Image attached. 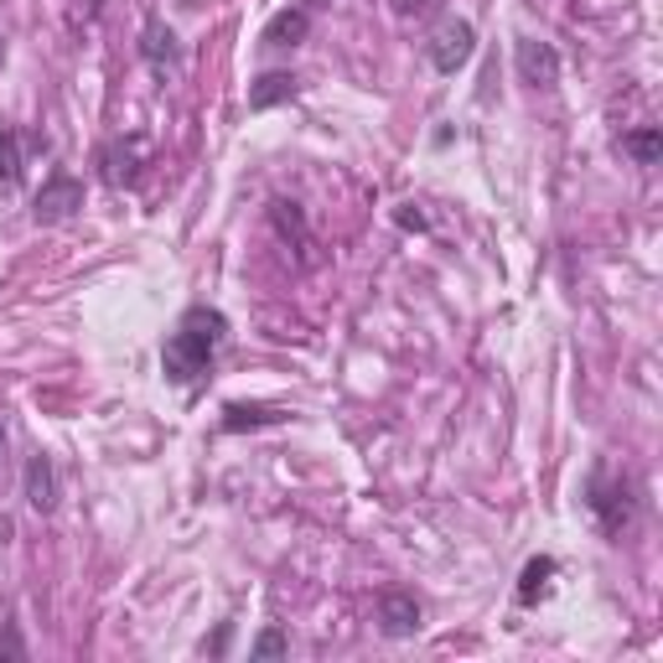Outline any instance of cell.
Segmentation results:
<instances>
[{
    "instance_id": "obj_5",
    "label": "cell",
    "mask_w": 663,
    "mask_h": 663,
    "mask_svg": "<svg viewBox=\"0 0 663 663\" xmlns=\"http://www.w3.org/2000/svg\"><path fill=\"white\" fill-rule=\"evenodd\" d=\"M513 62H518V78L534 83V89H555V83H560V52L550 42L524 37V42L513 47Z\"/></svg>"
},
{
    "instance_id": "obj_10",
    "label": "cell",
    "mask_w": 663,
    "mask_h": 663,
    "mask_svg": "<svg viewBox=\"0 0 663 663\" xmlns=\"http://www.w3.org/2000/svg\"><path fill=\"white\" fill-rule=\"evenodd\" d=\"M140 52H146V62L151 68H177L181 62V47H177V31L161 27V21H146V42H140Z\"/></svg>"
},
{
    "instance_id": "obj_3",
    "label": "cell",
    "mask_w": 663,
    "mask_h": 663,
    "mask_svg": "<svg viewBox=\"0 0 663 663\" xmlns=\"http://www.w3.org/2000/svg\"><path fill=\"white\" fill-rule=\"evenodd\" d=\"M78 208H83V181L58 171V177L37 192V208L31 212H37V224H62V218H73Z\"/></svg>"
},
{
    "instance_id": "obj_7",
    "label": "cell",
    "mask_w": 663,
    "mask_h": 663,
    "mask_svg": "<svg viewBox=\"0 0 663 663\" xmlns=\"http://www.w3.org/2000/svg\"><path fill=\"white\" fill-rule=\"evenodd\" d=\"M378 627H384V637L420 633V602L405 596V591H384V596H378Z\"/></svg>"
},
{
    "instance_id": "obj_16",
    "label": "cell",
    "mask_w": 663,
    "mask_h": 663,
    "mask_svg": "<svg viewBox=\"0 0 663 663\" xmlns=\"http://www.w3.org/2000/svg\"><path fill=\"white\" fill-rule=\"evenodd\" d=\"M249 653H255V659H280V653H290V643L280 633H265V637L249 643Z\"/></svg>"
},
{
    "instance_id": "obj_15",
    "label": "cell",
    "mask_w": 663,
    "mask_h": 663,
    "mask_svg": "<svg viewBox=\"0 0 663 663\" xmlns=\"http://www.w3.org/2000/svg\"><path fill=\"white\" fill-rule=\"evenodd\" d=\"M622 151L633 156L637 166H653V161H659V151H663V136H659V130H653V125H643L637 136H627V140H622Z\"/></svg>"
},
{
    "instance_id": "obj_6",
    "label": "cell",
    "mask_w": 663,
    "mask_h": 663,
    "mask_svg": "<svg viewBox=\"0 0 663 663\" xmlns=\"http://www.w3.org/2000/svg\"><path fill=\"white\" fill-rule=\"evenodd\" d=\"M21 487H27V503L31 513H52L58 508V467H52V456H27V472H21Z\"/></svg>"
},
{
    "instance_id": "obj_14",
    "label": "cell",
    "mask_w": 663,
    "mask_h": 663,
    "mask_svg": "<svg viewBox=\"0 0 663 663\" xmlns=\"http://www.w3.org/2000/svg\"><path fill=\"white\" fill-rule=\"evenodd\" d=\"M280 409H265V405H228L224 409V431H249V425H275Z\"/></svg>"
},
{
    "instance_id": "obj_21",
    "label": "cell",
    "mask_w": 663,
    "mask_h": 663,
    "mask_svg": "<svg viewBox=\"0 0 663 663\" xmlns=\"http://www.w3.org/2000/svg\"><path fill=\"white\" fill-rule=\"evenodd\" d=\"M0 62H6V42H0Z\"/></svg>"
},
{
    "instance_id": "obj_17",
    "label": "cell",
    "mask_w": 663,
    "mask_h": 663,
    "mask_svg": "<svg viewBox=\"0 0 663 663\" xmlns=\"http://www.w3.org/2000/svg\"><path fill=\"white\" fill-rule=\"evenodd\" d=\"M0 659H27V643L16 637V627H0Z\"/></svg>"
},
{
    "instance_id": "obj_22",
    "label": "cell",
    "mask_w": 663,
    "mask_h": 663,
    "mask_svg": "<svg viewBox=\"0 0 663 663\" xmlns=\"http://www.w3.org/2000/svg\"><path fill=\"white\" fill-rule=\"evenodd\" d=\"M311 6H317V0H311Z\"/></svg>"
},
{
    "instance_id": "obj_8",
    "label": "cell",
    "mask_w": 663,
    "mask_h": 663,
    "mask_svg": "<svg viewBox=\"0 0 663 663\" xmlns=\"http://www.w3.org/2000/svg\"><path fill=\"white\" fill-rule=\"evenodd\" d=\"M140 161H146V140H115L99 151V166H105L109 187H130L140 177Z\"/></svg>"
},
{
    "instance_id": "obj_18",
    "label": "cell",
    "mask_w": 663,
    "mask_h": 663,
    "mask_svg": "<svg viewBox=\"0 0 663 663\" xmlns=\"http://www.w3.org/2000/svg\"><path fill=\"white\" fill-rule=\"evenodd\" d=\"M441 0H394V11L399 16H425V11H436Z\"/></svg>"
},
{
    "instance_id": "obj_12",
    "label": "cell",
    "mask_w": 663,
    "mask_h": 663,
    "mask_svg": "<svg viewBox=\"0 0 663 663\" xmlns=\"http://www.w3.org/2000/svg\"><path fill=\"white\" fill-rule=\"evenodd\" d=\"M21 130L16 125H0V187H16L21 181Z\"/></svg>"
},
{
    "instance_id": "obj_11",
    "label": "cell",
    "mask_w": 663,
    "mask_h": 663,
    "mask_svg": "<svg viewBox=\"0 0 663 663\" xmlns=\"http://www.w3.org/2000/svg\"><path fill=\"white\" fill-rule=\"evenodd\" d=\"M296 73H265L255 78V89H249V109H270V105H286V99H296Z\"/></svg>"
},
{
    "instance_id": "obj_20",
    "label": "cell",
    "mask_w": 663,
    "mask_h": 663,
    "mask_svg": "<svg viewBox=\"0 0 663 663\" xmlns=\"http://www.w3.org/2000/svg\"><path fill=\"white\" fill-rule=\"evenodd\" d=\"M0 462H6V409H0Z\"/></svg>"
},
{
    "instance_id": "obj_9",
    "label": "cell",
    "mask_w": 663,
    "mask_h": 663,
    "mask_svg": "<svg viewBox=\"0 0 663 663\" xmlns=\"http://www.w3.org/2000/svg\"><path fill=\"white\" fill-rule=\"evenodd\" d=\"M306 31H311V16H306V6H286V11L270 16V27H265V37H259V42H265V47H296V42H306Z\"/></svg>"
},
{
    "instance_id": "obj_1",
    "label": "cell",
    "mask_w": 663,
    "mask_h": 663,
    "mask_svg": "<svg viewBox=\"0 0 663 663\" xmlns=\"http://www.w3.org/2000/svg\"><path fill=\"white\" fill-rule=\"evenodd\" d=\"M224 337H228V317L218 311V306H187L181 321L166 332V343H161L166 384H177V389L202 384L208 368H212V358H218V347H224Z\"/></svg>"
},
{
    "instance_id": "obj_13",
    "label": "cell",
    "mask_w": 663,
    "mask_h": 663,
    "mask_svg": "<svg viewBox=\"0 0 663 663\" xmlns=\"http://www.w3.org/2000/svg\"><path fill=\"white\" fill-rule=\"evenodd\" d=\"M550 575H555V560L550 555H540V560H528L524 565V581H518V602L524 606H534L550 591Z\"/></svg>"
},
{
    "instance_id": "obj_2",
    "label": "cell",
    "mask_w": 663,
    "mask_h": 663,
    "mask_svg": "<svg viewBox=\"0 0 663 663\" xmlns=\"http://www.w3.org/2000/svg\"><path fill=\"white\" fill-rule=\"evenodd\" d=\"M586 503H591V513H596L602 534H612V540H622V534L633 528L637 497H633V483H627V477H617V472H606V467L591 472Z\"/></svg>"
},
{
    "instance_id": "obj_4",
    "label": "cell",
    "mask_w": 663,
    "mask_h": 663,
    "mask_svg": "<svg viewBox=\"0 0 663 663\" xmlns=\"http://www.w3.org/2000/svg\"><path fill=\"white\" fill-rule=\"evenodd\" d=\"M472 47H477L472 21H441L436 37H431V62H436L441 73H456V68L472 58Z\"/></svg>"
},
{
    "instance_id": "obj_19",
    "label": "cell",
    "mask_w": 663,
    "mask_h": 663,
    "mask_svg": "<svg viewBox=\"0 0 663 663\" xmlns=\"http://www.w3.org/2000/svg\"><path fill=\"white\" fill-rule=\"evenodd\" d=\"M399 224H405V228H425V212H409L405 208V212H399Z\"/></svg>"
}]
</instances>
